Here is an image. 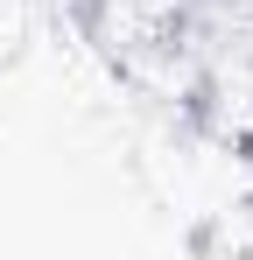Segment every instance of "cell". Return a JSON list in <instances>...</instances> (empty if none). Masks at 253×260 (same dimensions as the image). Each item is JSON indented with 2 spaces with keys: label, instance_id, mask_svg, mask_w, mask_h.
Segmentation results:
<instances>
[{
  "label": "cell",
  "instance_id": "1",
  "mask_svg": "<svg viewBox=\"0 0 253 260\" xmlns=\"http://www.w3.org/2000/svg\"><path fill=\"white\" fill-rule=\"evenodd\" d=\"M239 155H246V169H253V113H246V127H239Z\"/></svg>",
  "mask_w": 253,
  "mask_h": 260
}]
</instances>
